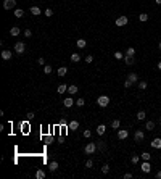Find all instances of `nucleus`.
I'll return each mask as SVG.
<instances>
[{
  "instance_id": "nucleus-1",
  "label": "nucleus",
  "mask_w": 161,
  "mask_h": 179,
  "mask_svg": "<svg viewBox=\"0 0 161 179\" xmlns=\"http://www.w3.org/2000/svg\"><path fill=\"white\" fill-rule=\"evenodd\" d=\"M97 103L102 106V108H105V106H108V103H110V97L108 95H100L97 99Z\"/></svg>"
},
{
  "instance_id": "nucleus-2",
  "label": "nucleus",
  "mask_w": 161,
  "mask_h": 179,
  "mask_svg": "<svg viewBox=\"0 0 161 179\" xmlns=\"http://www.w3.org/2000/svg\"><path fill=\"white\" fill-rule=\"evenodd\" d=\"M95 150H97V144H95V142H89V144L86 145V148H84V152H86L87 155L95 153Z\"/></svg>"
},
{
  "instance_id": "nucleus-3",
  "label": "nucleus",
  "mask_w": 161,
  "mask_h": 179,
  "mask_svg": "<svg viewBox=\"0 0 161 179\" xmlns=\"http://www.w3.org/2000/svg\"><path fill=\"white\" fill-rule=\"evenodd\" d=\"M24 50H26L24 42H16V44H15V52L18 53V55H23V53H24Z\"/></svg>"
},
{
  "instance_id": "nucleus-4",
  "label": "nucleus",
  "mask_w": 161,
  "mask_h": 179,
  "mask_svg": "<svg viewBox=\"0 0 161 179\" xmlns=\"http://www.w3.org/2000/svg\"><path fill=\"white\" fill-rule=\"evenodd\" d=\"M127 23H129V20H127V16H119V18H118V20L115 21V24H116L118 28H122V26H126V24H127Z\"/></svg>"
},
{
  "instance_id": "nucleus-5",
  "label": "nucleus",
  "mask_w": 161,
  "mask_h": 179,
  "mask_svg": "<svg viewBox=\"0 0 161 179\" xmlns=\"http://www.w3.org/2000/svg\"><path fill=\"white\" fill-rule=\"evenodd\" d=\"M16 7V0H3V8L5 10H13Z\"/></svg>"
},
{
  "instance_id": "nucleus-6",
  "label": "nucleus",
  "mask_w": 161,
  "mask_h": 179,
  "mask_svg": "<svg viewBox=\"0 0 161 179\" xmlns=\"http://www.w3.org/2000/svg\"><path fill=\"white\" fill-rule=\"evenodd\" d=\"M144 139H145V134H144V131L137 129L135 132H134V140H135V142H142Z\"/></svg>"
},
{
  "instance_id": "nucleus-7",
  "label": "nucleus",
  "mask_w": 161,
  "mask_h": 179,
  "mask_svg": "<svg viewBox=\"0 0 161 179\" xmlns=\"http://www.w3.org/2000/svg\"><path fill=\"white\" fill-rule=\"evenodd\" d=\"M127 137H129V131L127 129H119L118 131V139L119 140H126Z\"/></svg>"
},
{
  "instance_id": "nucleus-8",
  "label": "nucleus",
  "mask_w": 161,
  "mask_h": 179,
  "mask_svg": "<svg viewBox=\"0 0 161 179\" xmlns=\"http://www.w3.org/2000/svg\"><path fill=\"white\" fill-rule=\"evenodd\" d=\"M63 105L66 106V108H71L73 105H76V102H74V99H73V95H69V97H66L63 100Z\"/></svg>"
},
{
  "instance_id": "nucleus-9",
  "label": "nucleus",
  "mask_w": 161,
  "mask_h": 179,
  "mask_svg": "<svg viewBox=\"0 0 161 179\" xmlns=\"http://www.w3.org/2000/svg\"><path fill=\"white\" fill-rule=\"evenodd\" d=\"M140 169L145 173V174H148V173L151 171V165H150V162H144L142 163V166H140Z\"/></svg>"
},
{
  "instance_id": "nucleus-10",
  "label": "nucleus",
  "mask_w": 161,
  "mask_h": 179,
  "mask_svg": "<svg viewBox=\"0 0 161 179\" xmlns=\"http://www.w3.org/2000/svg\"><path fill=\"white\" fill-rule=\"evenodd\" d=\"M126 77H127L129 81H132L134 84H139V74H137V73H129Z\"/></svg>"
},
{
  "instance_id": "nucleus-11",
  "label": "nucleus",
  "mask_w": 161,
  "mask_h": 179,
  "mask_svg": "<svg viewBox=\"0 0 161 179\" xmlns=\"http://www.w3.org/2000/svg\"><path fill=\"white\" fill-rule=\"evenodd\" d=\"M77 128H79V121H76V119H73V121L68 123V129L69 131H77Z\"/></svg>"
},
{
  "instance_id": "nucleus-12",
  "label": "nucleus",
  "mask_w": 161,
  "mask_h": 179,
  "mask_svg": "<svg viewBox=\"0 0 161 179\" xmlns=\"http://www.w3.org/2000/svg\"><path fill=\"white\" fill-rule=\"evenodd\" d=\"M77 92H79V87H77L76 84L68 86V94H69V95H74V94H77Z\"/></svg>"
},
{
  "instance_id": "nucleus-13",
  "label": "nucleus",
  "mask_w": 161,
  "mask_h": 179,
  "mask_svg": "<svg viewBox=\"0 0 161 179\" xmlns=\"http://www.w3.org/2000/svg\"><path fill=\"white\" fill-rule=\"evenodd\" d=\"M150 144H151L153 148H161V137H156V139H153Z\"/></svg>"
},
{
  "instance_id": "nucleus-14",
  "label": "nucleus",
  "mask_w": 161,
  "mask_h": 179,
  "mask_svg": "<svg viewBox=\"0 0 161 179\" xmlns=\"http://www.w3.org/2000/svg\"><path fill=\"white\" fill-rule=\"evenodd\" d=\"M95 131H97V134H98V136H103V134L106 132V126H105V124H98Z\"/></svg>"
},
{
  "instance_id": "nucleus-15",
  "label": "nucleus",
  "mask_w": 161,
  "mask_h": 179,
  "mask_svg": "<svg viewBox=\"0 0 161 179\" xmlns=\"http://www.w3.org/2000/svg\"><path fill=\"white\" fill-rule=\"evenodd\" d=\"M20 32H21V29L18 28V26H13L10 29V35H13V37H16V35H20Z\"/></svg>"
},
{
  "instance_id": "nucleus-16",
  "label": "nucleus",
  "mask_w": 161,
  "mask_h": 179,
  "mask_svg": "<svg viewBox=\"0 0 161 179\" xmlns=\"http://www.w3.org/2000/svg\"><path fill=\"white\" fill-rule=\"evenodd\" d=\"M56 92L61 95V94H64V92H68V86L66 84H60L58 87H56Z\"/></svg>"
},
{
  "instance_id": "nucleus-17",
  "label": "nucleus",
  "mask_w": 161,
  "mask_h": 179,
  "mask_svg": "<svg viewBox=\"0 0 161 179\" xmlns=\"http://www.w3.org/2000/svg\"><path fill=\"white\" fill-rule=\"evenodd\" d=\"M11 57H13V53L10 50H2V58L3 60H11Z\"/></svg>"
},
{
  "instance_id": "nucleus-18",
  "label": "nucleus",
  "mask_w": 161,
  "mask_h": 179,
  "mask_svg": "<svg viewBox=\"0 0 161 179\" xmlns=\"http://www.w3.org/2000/svg\"><path fill=\"white\" fill-rule=\"evenodd\" d=\"M134 57H129V55H124V63L127 65V66H130V65H134Z\"/></svg>"
},
{
  "instance_id": "nucleus-19",
  "label": "nucleus",
  "mask_w": 161,
  "mask_h": 179,
  "mask_svg": "<svg viewBox=\"0 0 161 179\" xmlns=\"http://www.w3.org/2000/svg\"><path fill=\"white\" fill-rule=\"evenodd\" d=\"M76 45L79 47V49H86V45H87V40H86V39H77Z\"/></svg>"
},
{
  "instance_id": "nucleus-20",
  "label": "nucleus",
  "mask_w": 161,
  "mask_h": 179,
  "mask_svg": "<svg viewBox=\"0 0 161 179\" xmlns=\"http://www.w3.org/2000/svg\"><path fill=\"white\" fill-rule=\"evenodd\" d=\"M71 61H73V63H79L81 61V55L77 52H74L73 55H71Z\"/></svg>"
},
{
  "instance_id": "nucleus-21",
  "label": "nucleus",
  "mask_w": 161,
  "mask_h": 179,
  "mask_svg": "<svg viewBox=\"0 0 161 179\" xmlns=\"http://www.w3.org/2000/svg\"><path fill=\"white\" fill-rule=\"evenodd\" d=\"M56 73H58V76H60V77H63L64 74H66V73H68V68H66V66H60V68H58V71H56Z\"/></svg>"
},
{
  "instance_id": "nucleus-22",
  "label": "nucleus",
  "mask_w": 161,
  "mask_h": 179,
  "mask_svg": "<svg viewBox=\"0 0 161 179\" xmlns=\"http://www.w3.org/2000/svg\"><path fill=\"white\" fill-rule=\"evenodd\" d=\"M56 169H58V162H50V165H49V171L55 173Z\"/></svg>"
},
{
  "instance_id": "nucleus-23",
  "label": "nucleus",
  "mask_w": 161,
  "mask_h": 179,
  "mask_svg": "<svg viewBox=\"0 0 161 179\" xmlns=\"http://www.w3.org/2000/svg\"><path fill=\"white\" fill-rule=\"evenodd\" d=\"M45 177V171L44 169H37L35 171V179H44Z\"/></svg>"
},
{
  "instance_id": "nucleus-24",
  "label": "nucleus",
  "mask_w": 161,
  "mask_h": 179,
  "mask_svg": "<svg viewBox=\"0 0 161 179\" xmlns=\"http://www.w3.org/2000/svg\"><path fill=\"white\" fill-rule=\"evenodd\" d=\"M140 157H142V160H144V162H150V160H151V153H148V152H144V153L140 155Z\"/></svg>"
},
{
  "instance_id": "nucleus-25",
  "label": "nucleus",
  "mask_w": 161,
  "mask_h": 179,
  "mask_svg": "<svg viewBox=\"0 0 161 179\" xmlns=\"http://www.w3.org/2000/svg\"><path fill=\"white\" fill-rule=\"evenodd\" d=\"M145 116H147V113H145L144 110H140L139 113H137V119H139V121H144V119H145Z\"/></svg>"
},
{
  "instance_id": "nucleus-26",
  "label": "nucleus",
  "mask_w": 161,
  "mask_h": 179,
  "mask_svg": "<svg viewBox=\"0 0 161 179\" xmlns=\"http://www.w3.org/2000/svg\"><path fill=\"white\" fill-rule=\"evenodd\" d=\"M31 13H32L34 16H39L40 13H42V11H40V8H39V7H31Z\"/></svg>"
},
{
  "instance_id": "nucleus-27",
  "label": "nucleus",
  "mask_w": 161,
  "mask_h": 179,
  "mask_svg": "<svg viewBox=\"0 0 161 179\" xmlns=\"http://www.w3.org/2000/svg\"><path fill=\"white\" fill-rule=\"evenodd\" d=\"M119 126H121V121H119V119H113L111 121V128L113 129H119Z\"/></svg>"
},
{
  "instance_id": "nucleus-28",
  "label": "nucleus",
  "mask_w": 161,
  "mask_h": 179,
  "mask_svg": "<svg viewBox=\"0 0 161 179\" xmlns=\"http://www.w3.org/2000/svg\"><path fill=\"white\" fill-rule=\"evenodd\" d=\"M142 157H140V155H132V157H130V162H132V165H137V163H139V160H140Z\"/></svg>"
},
{
  "instance_id": "nucleus-29",
  "label": "nucleus",
  "mask_w": 161,
  "mask_h": 179,
  "mask_svg": "<svg viewBox=\"0 0 161 179\" xmlns=\"http://www.w3.org/2000/svg\"><path fill=\"white\" fill-rule=\"evenodd\" d=\"M145 129L153 131V129H155V123H153V121H147V123H145Z\"/></svg>"
},
{
  "instance_id": "nucleus-30",
  "label": "nucleus",
  "mask_w": 161,
  "mask_h": 179,
  "mask_svg": "<svg viewBox=\"0 0 161 179\" xmlns=\"http://www.w3.org/2000/svg\"><path fill=\"white\" fill-rule=\"evenodd\" d=\"M15 16L16 18H23V16H24V11H23L21 8H16L15 10Z\"/></svg>"
},
{
  "instance_id": "nucleus-31",
  "label": "nucleus",
  "mask_w": 161,
  "mask_h": 179,
  "mask_svg": "<svg viewBox=\"0 0 161 179\" xmlns=\"http://www.w3.org/2000/svg\"><path fill=\"white\" fill-rule=\"evenodd\" d=\"M84 105H86V100H84V99H77V100H76V106H79V108H82Z\"/></svg>"
},
{
  "instance_id": "nucleus-32",
  "label": "nucleus",
  "mask_w": 161,
  "mask_h": 179,
  "mask_svg": "<svg viewBox=\"0 0 161 179\" xmlns=\"http://www.w3.org/2000/svg\"><path fill=\"white\" fill-rule=\"evenodd\" d=\"M126 55H129V57H134V55H135V49H134V47H129V49L126 50Z\"/></svg>"
},
{
  "instance_id": "nucleus-33",
  "label": "nucleus",
  "mask_w": 161,
  "mask_h": 179,
  "mask_svg": "<svg viewBox=\"0 0 161 179\" xmlns=\"http://www.w3.org/2000/svg\"><path fill=\"white\" fill-rule=\"evenodd\" d=\"M147 81H139V89H140V91H145V89H147Z\"/></svg>"
},
{
  "instance_id": "nucleus-34",
  "label": "nucleus",
  "mask_w": 161,
  "mask_h": 179,
  "mask_svg": "<svg viewBox=\"0 0 161 179\" xmlns=\"http://www.w3.org/2000/svg\"><path fill=\"white\" fill-rule=\"evenodd\" d=\"M139 20H140L142 23L148 21V15H147V13H140V15H139Z\"/></svg>"
},
{
  "instance_id": "nucleus-35",
  "label": "nucleus",
  "mask_w": 161,
  "mask_h": 179,
  "mask_svg": "<svg viewBox=\"0 0 161 179\" xmlns=\"http://www.w3.org/2000/svg\"><path fill=\"white\" fill-rule=\"evenodd\" d=\"M44 73L45 74H50L52 73V66H50V65H44Z\"/></svg>"
},
{
  "instance_id": "nucleus-36",
  "label": "nucleus",
  "mask_w": 161,
  "mask_h": 179,
  "mask_svg": "<svg viewBox=\"0 0 161 179\" xmlns=\"http://www.w3.org/2000/svg\"><path fill=\"white\" fill-rule=\"evenodd\" d=\"M132 86H134V82H132V81H129L127 77H126V81H124V87L129 89V87H132Z\"/></svg>"
},
{
  "instance_id": "nucleus-37",
  "label": "nucleus",
  "mask_w": 161,
  "mask_h": 179,
  "mask_svg": "<svg viewBox=\"0 0 161 179\" xmlns=\"http://www.w3.org/2000/svg\"><path fill=\"white\" fill-rule=\"evenodd\" d=\"M82 134H84V137H86V139H90V137H92V131H90V129H86Z\"/></svg>"
},
{
  "instance_id": "nucleus-38",
  "label": "nucleus",
  "mask_w": 161,
  "mask_h": 179,
  "mask_svg": "<svg viewBox=\"0 0 161 179\" xmlns=\"http://www.w3.org/2000/svg\"><path fill=\"white\" fill-rule=\"evenodd\" d=\"M44 15H45L47 18H50V16H53V10H52V8H47V10L44 11Z\"/></svg>"
},
{
  "instance_id": "nucleus-39",
  "label": "nucleus",
  "mask_w": 161,
  "mask_h": 179,
  "mask_svg": "<svg viewBox=\"0 0 161 179\" xmlns=\"http://www.w3.org/2000/svg\"><path fill=\"white\" fill-rule=\"evenodd\" d=\"M115 58H116V60H124V53H121V52H115Z\"/></svg>"
},
{
  "instance_id": "nucleus-40",
  "label": "nucleus",
  "mask_w": 161,
  "mask_h": 179,
  "mask_svg": "<svg viewBox=\"0 0 161 179\" xmlns=\"http://www.w3.org/2000/svg\"><path fill=\"white\" fill-rule=\"evenodd\" d=\"M102 173H103V174H108V173H110V166L108 165H103L102 166Z\"/></svg>"
},
{
  "instance_id": "nucleus-41",
  "label": "nucleus",
  "mask_w": 161,
  "mask_h": 179,
  "mask_svg": "<svg viewBox=\"0 0 161 179\" xmlns=\"http://www.w3.org/2000/svg\"><path fill=\"white\" fill-rule=\"evenodd\" d=\"M97 148L98 150H105V144L103 142H97Z\"/></svg>"
},
{
  "instance_id": "nucleus-42",
  "label": "nucleus",
  "mask_w": 161,
  "mask_h": 179,
  "mask_svg": "<svg viewBox=\"0 0 161 179\" xmlns=\"http://www.w3.org/2000/svg\"><path fill=\"white\" fill-rule=\"evenodd\" d=\"M92 166H93V162L92 160H87L86 162V168H92Z\"/></svg>"
},
{
  "instance_id": "nucleus-43",
  "label": "nucleus",
  "mask_w": 161,
  "mask_h": 179,
  "mask_svg": "<svg viewBox=\"0 0 161 179\" xmlns=\"http://www.w3.org/2000/svg\"><path fill=\"white\" fill-rule=\"evenodd\" d=\"M92 61H93V57L92 55H87L86 57V63H92Z\"/></svg>"
},
{
  "instance_id": "nucleus-44",
  "label": "nucleus",
  "mask_w": 161,
  "mask_h": 179,
  "mask_svg": "<svg viewBox=\"0 0 161 179\" xmlns=\"http://www.w3.org/2000/svg\"><path fill=\"white\" fill-rule=\"evenodd\" d=\"M24 35H26V37H31V35H32V31H31V29H26V31H24Z\"/></svg>"
},
{
  "instance_id": "nucleus-45",
  "label": "nucleus",
  "mask_w": 161,
  "mask_h": 179,
  "mask_svg": "<svg viewBox=\"0 0 161 179\" xmlns=\"http://www.w3.org/2000/svg\"><path fill=\"white\" fill-rule=\"evenodd\" d=\"M124 179H132V173H126V174H124Z\"/></svg>"
},
{
  "instance_id": "nucleus-46",
  "label": "nucleus",
  "mask_w": 161,
  "mask_h": 179,
  "mask_svg": "<svg viewBox=\"0 0 161 179\" xmlns=\"http://www.w3.org/2000/svg\"><path fill=\"white\" fill-rule=\"evenodd\" d=\"M37 63H39V65H45V60H44V58H39Z\"/></svg>"
},
{
  "instance_id": "nucleus-47",
  "label": "nucleus",
  "mask_w": 161,
  "mask_h": 179,
  "mask_svg": "<svg viewBox=\"0 0 161 179\" xmlns=\"http://www.w3.org/2000/svg\"><path fill=\"white\" fill-rule=\"evenodd\" d=\"M155 177H156V179H161V171H156V174H155Z\"/></svg>"
},
{
  "instance_id": "nucleus-48",
  "label": "nucleus",
  "mask_w": 161,
  "mask_h": 179,
  "mask_svg": "<svg viewBox=\"0 0 161 179\" xmlns=\"http://www.w3.org/2000/svg\"><path fill=\"white\" fill-rule=\"evenodd\" d=\"M27 118H29V119H32V118H34V113H32V111H29V113H27Z\"/></svg>"
},
{
  "instance_id": "nucleus-49",
  "label": "nucleus",
  "mask_w": 161,
  "mask_h": 179,
  "mask_svg": "<svg viewBox=\"0 0 161 179\" xmlns=\"http://www.w3.org/2000/svg\"><path fill=\"white\" fill-rule=\"evenodd\" d=\"M156 68H158V69L161 71V60H159V61H158V65H156Z\"/></svg>"
},
{
  "instance_id": "nucleus-50",
  "label": "nucleus",
  "mask_w": 161,
  "mask_h": 179,
  "mask_svg": "<svg viewBox=\"0 0 161 179\" xmlns=\"http://www.w3.org/2000/svg\"><path fill=\"white\" fill-rule=\"evenodd\" d=\"M155 2H156L158 5H161V0H155Z\"/></svg>"
},
{
  "instance_id": "nucleus-51",
  "label": "nucleus",
  "mask_w": 161,
  "mask_h": 179,
  "mask_svg": "<svg viewBox=\"0 0 161 179\" xmlns=\"http://www.w3.org/2000/svg\"><path fill=\"white\" fill-rule=\"evenodd\" d=\"M158 47H159V50H161V40H159V44H158Z\"/></svg>"
},
{
  "instance_id": "nucleus-52",
  "label": "nucleus",
  "mask_w": 161,
  "mask_h": 179,
  "mask_svg": "<svg viewBox=\"0 0 161 179\" xmlns=\"http://www.w3.org/2000/svg\"><path fill=\"white\" fill-rule=\"evenodd\" d=\"M159 124H161V116H159Z\"/></svg>"
}]
</instances>
